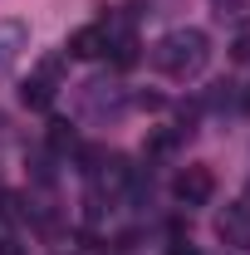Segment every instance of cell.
<instances>
[{
	"label": "cell",
	"mask_w": 250,
	"mask_h": 255,
	"mask_svg": "<svg viewBox=\"0 0 250 255\" xmlns=\"http://www.w3.org/2000/svg\"><path fill=\"white\" fill-rule=\"evenodd\" d=\"M113 49H118V54H113V59H118V69H127V64H137V39H132V34H123V39H118Z\"/></svg>",
	"instance_id": "9c48e42d"
},
{
	"label": "cell",
	"mask_w": 250,
	"mask_h": 255,
	"mask_svg": "<svg viewBox=\"0 0 250 255\" xmlns=\"http://www.w3.org/2000/svg\"><path fill=\"white\" fill-rule=\"evenodd\" d=\"M172 196H177L182 206H206V201L216 196V177H211V167H201V162L182 167V172L172 177Z\"/></svg>",
	"instance_id": "7a4b0ae2"
},
{
	"label": "cell",
	"mask_w": 250,
	"mask_h": 255,
	"mask_svg": "<svg viewBox=\"0 0 250 255\" xmlns=\"http://www.w3.org/2000/svg\"><path fill=\"white\" fill-rule=\"evenodd\" d=\"M152 64L167 74V79H177V84H187L196 79L206 64H211V34L196 30V25H182V30H167L162 39L152 44Z\"/></svg>",
	"instance_id": "6da1fadb"
},
{
	"label": "cell",
	"mask_w": 250,
	"mask_h": 255,
	"mask_svg": "<svg viewBox=\"0 0 250 255\" xmlns=\"http://www.w3.org/2000/svg\"><path fill=\"white\" fill-rule=\"evenodd\" d=\"M20 103H25V108H49V103H54V84H49L44 74L25 79V84H20Z\"/></svg>",
	"instance_id": "52a82bcc"
},
{
	"label": "cell",
	"mask_w": 250,
	"mask_h": 255,
	"mask_svg": "<svg viewBox=\"0 0 250 255\" xmlns=\"http://www.w3.org/2000/svg\"><path fill=\"white\" fill-rule=\"evenodd\" d=\"M0 216H5V221H20V216H25V201H20L15 191H5V196H0Z\"/></svg>",
	"instance_id": "30bf717a"
},
{
	"label": "cell",
	"mask_w": 250,
	"mask_h": 255,
	"mask_svg": "<svg viewBox=\"0 0 250 255\" xmlns=\"http://www.w3.org/2000/svg\"><path fill=\"white\" fill-rule=\"evenodd\" d=\"M64 54H69V59H98V54H108V30H103V25L74 30L69 44H64Z\"/></svg>",
	"instance_id": "8992f818"
},
{
	"label": "cell",
	"mask_w": 250,
	"mask_h": 255,
	"mask_svg": "<svg viewBox=\"0 0 250 255\" xmlns=\"http://www.w3.org/2000/svg\"><path fill=\"white\" fill-rule=\"evenodd\" d=\"M246 108H250V94H246Z\"/></svg>",
	"instance_id": "4fadbf2b"
},
{
	"label": "cell",
	"mask_w": 250,
	"mask_h": 255,
	"mask_svg": "<svg viewBox=\"0 0 250 255\" xmlns=\"http://www.w3.org/2000/svg\"><path fill=\"white\" fill-rule=\"evenodd\" d=\"M49 147H54V152H79V132H74V128L64 123V118H54V123H49Z\"/></svg>",
	"instance_id": "ba28073f"
},
{
	"label": "cell",
	"mask_w": 250,
	"mask_h": 255,
	"mask_svg": "<svg viewBox=\"0 0 250 255\" xmlns=\"http://www.w3.org/2000/svg\"><path fill=\"white\" fill-rule=\"evenodd\" d=\"M25 49H30V25L25 20H0V79L20 64Z\"/></svg>",
	"instance_id": "5b68a950"
},
{
	"label": "cell",
	"mask_w": 250,
	"mask_h": 255,
	"mask_svg": "<svg viewBox=\"0 0 250 255\" xmlns=\"http://www.w3.org/2000/svg\"><path fill=\"white\" fill-rule=\"evenodd\" d=\"M84 108L94 113V118H118L127 108V98L118 84H103V79H94V84H84Z\"/></svg>",
	"instance_id": "277c9868"
},
{
	"label": "cell",
	"mask_w": 250,
	"mask_h": 255,
	"mask_svg": "<svg viewBox=\"0 0 250 255\" xmlns=\"http://www.w3.org/2000/svg\"><path fill=\"white\" fill-rule=\"evenodd\" d=\"M172 255H196V251H191V246H172Z\"/></svg>",
	"instance_id": "7c38bea8"
},
{
	"label": "cell",
	"mask_w": 250,
	"mask_h": 255,
	"mask_svg": "<svg viewBox=\"0 0 250 255\" xmlns=\"http://www.w3.org/2000/svg\"><path fill=\"white\" fill-rule=\"evenodd\" d=\"M216 236L231 251H250V201H236L216 216Z\"/></svg>",
	"instance_id": "3957f363"
},
{
	"label": "cell",
	"mask_w": 250,
	"mask_h": 255,
	"mask_svg": "<svg viewBox=\"0 0 250 255\" xmlns=\"http://www.w3.org/2000/svg\"><path fill=\"white\" fill-rule=\"evenodd\" d=\"M0 255H20V246L15 241H0Z\"/></svg>",
	"instance_id": "8fae6325"
}]
</instances>
